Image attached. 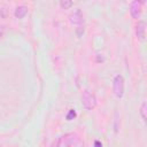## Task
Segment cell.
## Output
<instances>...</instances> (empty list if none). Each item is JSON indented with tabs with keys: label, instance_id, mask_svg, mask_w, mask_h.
<instances>
[{
	"label": "cell",
	"instance_id": "obj_14",
	"mask_svg": "<svg viewBox=\"0 0 147 147\" xmlns=\"http://www.w3.org/2000/svg\"><path fill=\"white\" fill-rule=\"evenodd\" d=\"M137 1H139V2L141 3V5H144V3L146 2V0H137Z\"/></svg>",
	"mask_w": 147,
	"mask_h": 147
},
{
	"label": "cell",
	"instance_id": "obj_5",
	"mask_svg": "<svg viewBox=\"0 0 147 147\" xmlns=\"http://www.w3.org/2000/svg\"><path fill=\"white\" fill-rule=\"evenodd\" d=\"M130 14L133 18L138 20L141 15V3L137 0H133L131 2V6H130Z\"/></svg>",
	"mask_w": 147,
	"mask_h": 147
},
{
	"label": "cell",
	"instance_id": "obj_4",
	"mask_svg": "<svg viewBox=\"0 0 147 147\" xmlns=\"http://www.w3.org/2000/svg\"><path fill=\"white\" fill-rule=\"evenodd\" d=\"M69 21L71 24H75V25H80L84 23V17H83V14L80 11V9H76L74 10L70 16H69Z\"/></svg>",
	"mask_w": 147,
	"mask_h": 147
},
{
	"label": "cell",
	"instance_id": "obj_11",
	"mask_svg": "<svg viewBox=\"0 0 147 147\" xmlns=\"http://www.w3.org/2000/svg\"><path fill=\"white\" fill-rule=\"evenodd\" d=\"M75 117H76V111H75V109H70L69 113H68V115H67V121H71V119H74Z\"/></svg>",
	"mask_w": 147,
	"mask_h": 147
},
{
	"label": "cell",
	"instance_id": "obj_3",
	"mask_svg": "<svg viewBox=\"0 0 147 147\" xmlns=\"http://www.w3.org/2000/svg\"><path fill=\"white\" fill-rule=\"evenodd\" d=\"M113 91L116 98L121 99L124 94V78L122 75H116L113 82Z\"/></svg>",
	"mask_w": 147,
	"mask_h": 147
},
{
	"label": "cell",
	"instance_id": "obj_9",
	"mask_svg": "<svg viewBox=\"0 0 147 147\" xmlns=\"http://www.w3.org/2000/svg\"><path fill=\"white\" fill-rule=\"evenodd\" d=\"M60 6L63 9H69L72 7V0H60Z\"/></svg>",
	"mask_w": 147,
	"mask_h": 147
},
{
	"label": "cell",
	"instance_id": "obj_13",
	"mask_svg": "<svg viewBox=\"0 0 147 147\" xmlns=\"http://www.w3.org/2000/svg\"><path fill=\"white\" fill-rule=\"evenodd\" d=\"M94 145H95V146H102V144H101L100 141H95V142H94Z\"/></svg>",
	"mask_w": 147,
	"mask_h": 147
},
{
	"label": "cell",
	"instance_id": "obj_2",
	"mask_svg": "<svg viewBox=\"0 0 147 147\" xmlns=\"http://www.w3.org/2000/svg\"><path fill=\"white\" fill-rule=\"evenodd\" d=\"M82 103L88 110L94 109L96 107V98L94 93L90 92L88 90H84L82 93Z\"/></svg>",
	"mask_w": 147,
	"mask_h": 147
},
{
	"label": "cell",
	"instance_id": "obj_10",
	"mask_svg": "<svg viewBox=\"0 0 147 147\" xmlns=\"http://www.w3.org/2000/svg\"><path fill=\"white\" fill-rule=\"evenodd\" d=\"M75 32H76L77 37H82V36L84 34V32H85V26H84V24H80V25H78V26L76 28Z\"/></svg>",
	"mask_w": 147,
	"mask_h": 147
},
{
	"label": "cell",
	"instance_id": "obj_12",
	"mask_svg": "<svg viewBox=\"0 0 147 147\" xmlns=\"http://www.w3.org/2000/svg\"><path fill=\"white\" fill-rule=\"evenodd\" d=\"M2 36H3V28L0 26V39L2 38Z\"/></svg>",
	"mask_w": 147,
	"mask_h": 147
},
{
	"label": "cell",
	"instance_id": "obj_1",
	"mask_svg": "<svg viewBox=\"0 0 147 147\" xmlns=\"http://www.w3.org/2000/svg\"><path fill=\"white\" fill-rule=\"evenodd\" d=\"M54 145L57 147H83L84 141L76 133H65Z\"/></svg>",
	"mask_w": 147,
	"mask_h": 147
},
{
	"label": "cell",
	"instance_id": "obj_7",
	"mask_svg": "<svg viewBox=\"0 0 147 147\" xmlns=\"http://www.w3.org/2000/svg\"><path fill=\"white\" fill-rule=\"evenodd\" d=\"M14 14H15V17L16 18L21 20V18L25 17V15L28 14V7L26 6H18V7H16Z\"/></svg>",
	"mask_w": 147,
	"mask_h": 147
},
{
	"label": "cell",
	"instance_id": "obj_8",
	"mask_svg": "<svg viewBox=\"0 0 147 147\" xmlns=\"http://www.w3.org/2000/svg\"><path fill=\"white\" fill-rule=\"evenodd\" d=\"M146 109H147V103H146V101H144L140 107V116L144 122H146Z\"/></svg>",
	"mask_w": 147,
	"mask_h": 147
},
{
	"label": "cell",
	"instance_id": "obj_6",
	"mask_svg": "<svg viewBox=\"0 0 147 147\" xmlns=\"http://www.w3.org/2000/svg\"><path fill=\"white\" fill-rule=\"evenodd\" d=\"M136 36L139 40H145V38H146V23H145V21H142V20L138 21V24L136 26Z\"/></svg>",
	"mask_w": 147,
	"mask_h": 147
}]
</instances>
